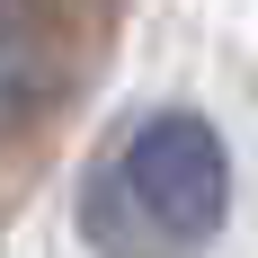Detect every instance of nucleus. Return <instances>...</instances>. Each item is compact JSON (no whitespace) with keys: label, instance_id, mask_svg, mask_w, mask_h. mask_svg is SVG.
I'll list each match as a JSON object with an SVG mask.
<instances>
[{"label":"nucleus","instance_id":"nucleus-2","mask_svg":"<svg viewBox=\"0 0 258 258\" xmlns=\"http://www.w3.org/2000/svg\"><path fill=\"white\" fill-rule=\"evenodd\" d=\"M53 45L36 36V18L27 9H0V116L18 125V116H36V107L53 98Z\"/></svg>","mask_w":258,"mask_h":258},{"label":"nucleus","instance_id":"nucleus-1","mask_svg":"<svg viewBox=\"0 0 258 258\" xmlns=\"http://www.w3.org/2000/svg\"><path fill=\"white\" fill-rule=\"evenodd\" d=\"M232 214V160L223 134L196 107H160L134 125V143L116 152L98 187H89V240L116 258H178L205 249Z\"/></svg>","mask_w":258,"mask_h":258}]
</instances>
